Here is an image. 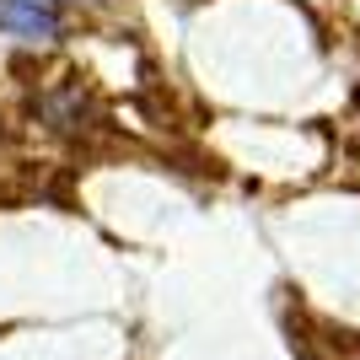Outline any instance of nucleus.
Listing matches in <instances>:
<instances>
[{
	"label": "nucleus",
	"instance_id": "obj_2",
	"mask_svg": "<svg viewBox=\"0 0 360 360\" xmlns=\"http://www.w3.org/2000/svg\"><path fill=\"white\" fill-rule=\"evenodd\" d=\"M54 6H60V0H54ZM86 6H103V0H86Z\"/></svg>",
	"mask_w": 360,
	"mask_h": 360
},
{
	"label": "nucleus",
	"instance_id": "obj_1",
	"mask_svg": "<svg viewBox=\"0 0 360 360\" xmlns=\"http://www.w3.org/2000/svg\"><path fill=\"white\" fill-rule=\"evenodd\" d=\"M0 32L16 44H54L65 32V16L54 0H0Z\"/></svg>",
	"mask_w": 360,
	"mask_h": 360
}]
</instances>
